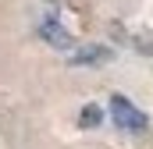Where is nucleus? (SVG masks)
Segmentation results:
<instances>
[{"label": "nucleus", "instance_id": "f257e3e1", "mask_svg": "<svg viewBox=\"0 0 153 149\" xmlns=\"http://www.w3.org/2000/svg\"><path fill=\"white\" fill-rule=\"evenodd\" d=\"M107 114H111V121H114V128H121V131H128V135H139V131H146V114L139 110L128 96H121V92H114L111 96V103H107Z\"/></svg>", "mask_w": 153, "mask_h": 149}, {"label": "nucleus", "instance_id": "f03ea898", "mask_svg": "<svg viewBox=\"0 0 153 149\" xmlns=\"http://www.w3.org/2000/svg\"><path fill=\"white\" fill-rule=\"evenodd\" d=\"M78 124H82V128H96V124H100V107H85L82 117H78Z\"/></svg>", "mask_w": 153, "mask_h": 149}]
</instances>
